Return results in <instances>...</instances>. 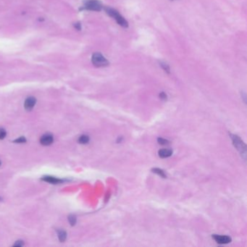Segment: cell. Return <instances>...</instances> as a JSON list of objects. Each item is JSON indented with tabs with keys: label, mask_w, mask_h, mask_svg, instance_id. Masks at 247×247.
Wrapping results in <instances>:
<instances>
[{
	"label": "cell",
	"mask_w": 247,
	"mask_h": 247,
	"mask_svg": "<svg viewBox=\"0 0 247 247\" xmlns=\"http://www.w3.org/2000/svg\"><path fill=\"white\" fill-rule=\"evenodd\" d=\"M104 10L107 14L111 18H113L114 20L117 22V23L120 26L123 28H128V22L125 20V18L118 11L116 10L115 9L112 8L110 7H104Z\"/></svg>",
	"instance_id": "obj_1"
},
{
	"label": "cell",
	"mask_w": 247,
	"mask_h": 247,
	"mask_svg": "<svg viewBox=\"0 0 247 247\" xmlns=\"http://www.w3.org/2000/svg\"><path fill=\"white\" fill-rule=\"evenodd\" d=\"M92 64L96 68L107 67L110 64V62L100 52H95L93 54L92 57Z\"/></svg>",
	"instance_id": "obj_2"
},
{
	"label": "cell",
	"mask_w": 247,
	"mask_h": 247,
	"mask_svg": "<svg viewBox=\"0 0 247 247\" xmlns=\"http://www.w3.org/2000/svg\"><path fill=\"white\" fill-rule=\"evenodd\" d=\"M102 8H103V5L99 0H85L83 2V9L87 10L99 12Z\"/></svg>",
	"instance_id": "obj_3"
},
{
	"label": "cell",
	"mask_w": 247,
	"mask_h": 247,
	"mask_svg": "<svg viewBox=\"0 0 247 247\" xmlns=\"http://www.w3.org/2000/svg\"><path fill=\"white\" fill-rule=\"evenodd\" d=\"M231 139L233 141V144L234 147L238 150L239 152L241 153V155L244 156V158H246V144L241 141L240 138L238 137L236 135L231 134Z\"/></svg>",
	"instance_id": "obj_4"
},
{
	"label": "cell",
	"mask_w": 247,
	"mask_h": 247,
	"mask_svg": "<svg viewBox=\"0 0 247 247\" xmlns=\"http://www.w3.org/2000/svg\"><path fill=\"white\" fill-rule=\"evenodd\" d=\"M212 238L217 243L220 244H229L231 241V237L228 235H212Z\"/></svg>",
	"instance_id": "obj_5"
},
{
	"label": "cell",
	"mask_w": 247,
	"mask_h": 247,
	"mask_svg": "<svg viewBox=\"0 0 247 247\" xmlns=\"http://www.w3.org/2000/svg\"><path fill=\"white\" fill-rule=\"evenodd\" d=\"M53 142V136L50 134H46L43 136L41 138V144L42 145L48 146L50 145Z\"/></svg>",
	"instance_id": "obj_6"
},
{
	"label": "cell",
	"mask_w": 247,
	"mask_h": 247,
	"mask_svg": "<svg viewBox=\"0 0 247 247\" xmlns=\"http://www.w3.org/2000/svg\"><path fill=\"white\" fill-rule=\"evenodd\" d=\"M36 102H37V100L34 97H28L25 102V108L27 110H32V108L35 105Z\"/></svg>",
	"instance_id": "obj_7"
},
{
	"label": "cell",
	"mask_w": 247,
	"mask_h": 247,
	"mask_svg": "<svg viewBox=\"0 0 247 247\" xmlns=\"http://www.w3.org/2000/svg\"><path fill=\"white\" fill-rule=\"evenodd\" d=\"M159 157L161 158H168L172 155V151L171 149H160L158 151Z\"/></svg>",
	"instance_id": "obj_8"
},
{
	"label": "cell",
	"mask_w": 247,
	"mask_h": 247,
	"mask_svg": "<svg viewBox=\"0 0 247 247\" xmlns=\"http://www.w3.org/2000/svg\"><path fill=\"white\" fill-rule=\"evenodd\" d=\"M43 180H44V181L46 182H48V183H60L61 180L57 179V178H54V177H52V176H45V177H43L42 178Z\"/></svg>",
	"instance_id": "obj_9"
},
{
	"label": "cell",
	"mask_w": 247,
	"mask_h": 247,
	"mask_svg": "<svg viewBox=\"0 0 247 247\" xmlns=\"http://www.w3.org/2000/svg\"><path fill=\"white\" fill-rule=\"evenodd\" d=\"M159 66L162 68V70H164L165 73H167L168 74L170 73V68L167 62H165L164 61H159Z\"/></svg>",
	"instance_id": "obj_10"
},
{
	"label": "cell",
	"mask_w": 247,
	"mask_h": 247,
	"mask_svg": "<svg viewBox=\"0 0 247 247\" xmlns=\"http://www.w3.org/2000/svg\"><path fill=\"white\" fill-rule=\"evenodd\" d=\"M152 171H153V172H155V173H156V174L159 175V176H160L161 177H162L164 178L167 177L164 171H163L162 170H161V169L154 168V169H152Z\"/></svg>",
	"instance_id": "obj_11"
},
{
	"label": "cell",
	"mask_w": 247,
	"mask_h": 247,
	"mask_svg": "<svg viewBox=\"0 0 247 247\" xmlns=\"http://www.w3.org/2000/svg\"><path fill=\"white\" fill-rule=\"evenodd\" d=\"M58 238L60 241L63 242L66 239V232L63 231H60L58 233Z\"/></svg>",
	"instance_id": "obj_12"
},
{
	"label": "cell",
	"mask_w": 247,
	"mask_h": 247,
	"mask_svg": "<svg viewBox=\"0 0 247 247\" xmlns=\"http://www.w3.org/2000/svg\"><path fill=\"white\" fill-rule=\"evenodd\" d=\"M78 141L81 144H87L89 141V137L88 136H85V135H83L81 137L79 138Z\"/></svg>",
	"instance_id": "obj_13"
},
{
	"label": "cell",
	"mask_w": 247,
	"mask_h": 247,
	"mask_svg": "<svg viewBox=\"0 0 247 247\" xmlns=\"http://www.w3.org/2000/svg\"><path fill=\"white\" fill-rule=\"evenodd\" d=\"M68 220H69V222L72 225H74L76 223V217H75L74 215H70L69 217V218H68Z\"/></svg>",
	"instance_id": "obj_14"
},
{
	"label": "cell",
	"mask_w": 247,
	"mask_h": 247,
	"mask_svg": "<svg viewBox=\"0 0 247 247\" xmlns=\"http://www.w3.org/2000/svg\"><path fill=\"white\" fill-rule=\"evenodd\" d=\"M157 141H158V143L159 144H161V145H165V144H168L169 143V141L168 140L164 139V138H158Z\"/></svg>",
	"instance_id": "obj_15"
},
{
	"label": "cell",
	"mask_w": 247,
	"mask_h": 247,
	"mask_svg": "<svg viewBox=\"0 0 247 247\" xmlns=\"http://www.w3.org/2000/svg\"><path fill=\"white\" fill-rule=\"evenodd\" d=\"M6 136V131L2 128L0 129V139H3Z\"/></svg>",
	"instance_id": "obj_16"
},
{
	"label": "cell",
	"mask_w": 247,
	"mask_h": 247,
	"mask_svg": "<svg viewBox=\"0 0 247 247\" xmlns=\"http://www.w3.org/2000/svg\"><path fill=\"white\" fill-rule=\"evenodd\" d=\"M26 140L24 137H20L15 141V142H17V143H24V142H26Z\"/></svg>",
	"instance_id": "obj_17"
},
{
	"label": "cell",
	"mask_w": 247,
	"mask_h": 247,
	"mask_svg": "<svg viewBox=\"0 0 247 247\" xmlns=\"http://www.w3.org/2000/svg\"><path fill=\"white\" fill-rule=\"evenodd\" d=\"M159 97H160L163 100H166L167 99V95H166V94H165V93L162 92V93H160V94H159Z\"/></svg>",
	"instance_id": "obj_18"
},
{
	"label": "cell",
	"mask_w": 247,
	"mask_h": 247,
	"mask_svg": "<svg viewBox=\"0 0 247 247\" xmlns=\"http://www.w3.org/2000/svg\"><path fill=\"white\" fill-rule=\"evenodd\" d=\"M74 26H75V28H76L77 30H78V31H80V30L81 29V25L80 23H75Z\"/></svg>",
	"instance_id": "obj_19"
},
{
	"label": "cell",
	"mask_w": 247,
	"mask_h": 247,
	"mask_svg": "<svg viewBox=\"0 0 247 247\" xmlns=\"http://www.w3.org/2000/svg\"><path fill=\"white\" fill-rule=\"evenodd\" d=\"M171 1H175V0H171Z\"/></svg>",
	"instance_id": "obj_20"
},
{
	"label": "cell",
	"mask_w": 247,
	"mask_h": 247,
	"mask_svg": "<svg viewBox=\"0 0 247 247\" xmlns=\"http://www.w3.org/2000/svg\"><path fill=\"white\" fill-rule=\"evenodd\" d=\"M0 165H1V162H0Z\"/></svg>",
	"instance_id": "obj_21"
}]
</instances>
